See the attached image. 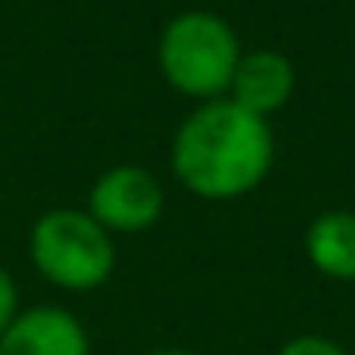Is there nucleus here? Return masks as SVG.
<instances>
[{"label":"nucleus","instance_id":"f257e3e1","mask_svg":"<svg viewBox=\"0 0 355 355\" xmlns=\"http://www.w3.org/2000/svg\"><path fill=\"white\" fill-rule=\"evenodd\" d=\"M168 161L176 180L207 202H230L256 191L275 164L268 119L248 115L233 100H207L176 126Z\"/></svg>","mask_w":355,"mask_h":355},{"label":"nucleus","instance_id":"f03ea898","mask_svg":"<svg viewBox=\"0 0 355 355\" xmlns=\"http://www.w3.org/2000/svg\"><path fill=\"white\" fill-rule=\"evenodd\" d=\"M241 39L230 19L218 12L191 8L164 24L157 39V65L168 88H176L187 100H222L230 92L233 69L241 62Z\"/></svg>","mask_w":355,"mask_h":355},{"label":"nucleus","instance_id":"7ed1b4c3","mask_svg":"<svg viewBox=\"0 0 355 355\" xmlns=\"http://www.w3.org/2000/svg\"><path fill=\"white\" fill-rule=\"evenodd\" d=\"M31 263L62 291H96L115 271V237L88 210H46L31 225Z\"/></svg>","mask_w":355,"mask_h":355},{"label":"nucleus","instance_id":"20e7f679","mask_svg":"<svg viewBox=\"0 0 355 355\" xmlns=\"http://www.w3.org/2000/svg\"><path fill=\"white\" fill-rule=\"evenodd\" d=\"M88 214L115 233H146L164 214V187L141 164H115L88 191Z\"/></svg>","mask_w":355,"mask_h":355},{"label":"nucleus","instance_id":"39448f33","mask_svg":"<svg viewBox=\"0 0 355 355\" xmlns=\"http://www.w3.org/2000/svg\"><path fill=\"white\" fill-rule=\"evenodd\" d=\"M294 85H298V73L283 50H245L233 69L225 100H233L256 119H271L291 103Z\"/></svg>","mask_w":355,"mask_h":355},{"label":"nucleus","instance_id":"423d86ee","mask_svg":"<svg viewBox=\"0 0 355 355\" xmlns=\"http://www.w3.org/2000/svg\"><path fill=\"white\" fill-rule=\"evenodd\" d=\"M88 332L77 313L62 306H35L16 313L0 336V355H88Z\"/></svg>","mask_w":355,"mask_h":355},{"label":"nucleus","instance_id":"0eeeda50","mask_svg":"<svg viewBox=\"0 0 355 355\" xmlns=\"http://www.w3.org/2000/svg\"><path fill=\"white\" fill-rule=\"evenodd\" d=\"M306 260L332 283H355V210H324L309 222Z\"/></svg>","mask_w":355,"mask_h":355},{"label":"nucleus","instance_id":"6e6552de","mask_svg":"<svg viewBox=\"0 0 355 355\" xmlns=\"http://www.w3.org/2000/svg\"><path fill=\"white\" fill-rule=\"evenodd\" d=\"M279 355H347V352L336 344V340H329V336L302 332V336H291V340H286V344L279 347Z\"/></svg>","mask_w":355,"mask_h":355},{"label":"nucleus","instance_id":"1a4fd4ad","mask_svg":"<svg viewBox=\"0 0 355 355\" xmlns=\"http://www.w3.org/2000/svg\"><path fill=\"white\" fill-rule=\"evenodd\" d=\"M19 313V291H16V279L8 275V271L0 268V336H4V329H8L12 321H16Z\"/></svg>","mask_w":355,"mask_h":355},{"label":"nucleus","instance_id":"9d476101","mask_svg":"<svg viewBox=\"0 0 355 355\" xmlns=\"http://www.w3.org/2000/svg\"><path fill=\"white\" fill-rule=\"evenodd\" d=\"M149 355H195V352H187V347H157V352H149Z\"/></svg>","mask_w":355,"mask_h":355}]
</instances>
